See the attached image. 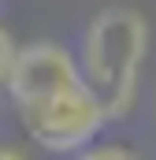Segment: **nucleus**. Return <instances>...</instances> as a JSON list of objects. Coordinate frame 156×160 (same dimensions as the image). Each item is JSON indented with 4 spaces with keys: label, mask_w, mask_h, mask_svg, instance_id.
I'll use <instances>...</instances> for the list:
<instances>
[{
    "label": "nucleus",
    "mask_w": 156,
    "mask_h": 160,
    "mask_svg": "<svg viewBox=\"0 0 156 160\" xmlns=\"http://www.w3.org/2000/svg\"><path fill=\"white\" fill-rule=\"evenodd\" d=\"M15 56H19V45H15V38L0 26V86L7 82V75H11V63H15Z\"/></svg>",
    "instance_id": "5"
},
{
    "label": "nucleus",
    "mask_w": 156,
    "mask_h": 160,
    "mask_svg": "<svg viewBox=\"0 0 156 160\" xmlns=\"http://www.w3.org/2000/svg\"><path fill=\"white\" fill-rule=\"evenodd\" d=\"M82 78V67L78 60L56 41H34V45H22L15 63H11V75H7V93L11 101L19 104V116L22 112H34L41 104L56 101L60 93L75 89Z\"/></svg>",
    "instance_id": "3"
},
{
    "label": "nucleus",
    "mask_w": 156,
    "mask_h": 160,
    "mask_svg": "<svg viewBox=\"0 0 156 160\" xmlns=\"http://www.w3.org/2000/svg\"><path fill=\"white\" fill-rule=\"evenodd\" d=\"M149 60V19L138 8H100L82 34V78L108 108V119H126L138 101L141 67Z\"/></svg>",
    "instance_id": "1"
},
{
    "label": "nucleus",
    "mask_w": 156,
    "mask_h": 160,
    "mask_svg": "<svg viewBox=\"0 0 156 160\" xmlns=\"http://www.w3.org/2000/svg\"><path fill=\"white\" fill-rule=\"evenodd\" d=\"M104 123H108V108L85 82H78L75 89L60 93L56 101L34 112H22L26 134L48 153H82L104 130Z\"/></svg>",
    "instance_id": "2"
},
{
    "label": "nucleus",
    "mask_w": 156,
    "mask_h": 160,
    "mask_svg": "<svg viewBox=\"0 0 156 160\" xmlns=\"http://www.w3.org/2000/svg\"><path fill=\"white\" fill-rule=\"evenodd\" d=\"M0 160H30V157H26L19 145H4V142H0Z\"/></svg>",
    "instance_id": "6"
},
{
    "label": "nucleus",
    "mask_w": 156,
    "mask_h": 160,
    "mask_svg": "<svg viewBox=\"0 0 156 160\" xmlns=\"http://www.w3.org/2000/svg\"><path fill=\"white\" fill-rule=\"evenodd\" d=\"M78 160H138V153L126 149V145H119V142H104V145H89V149H82Z\"/></svg>",
    "instance_id": "4"
}]
</instances>
